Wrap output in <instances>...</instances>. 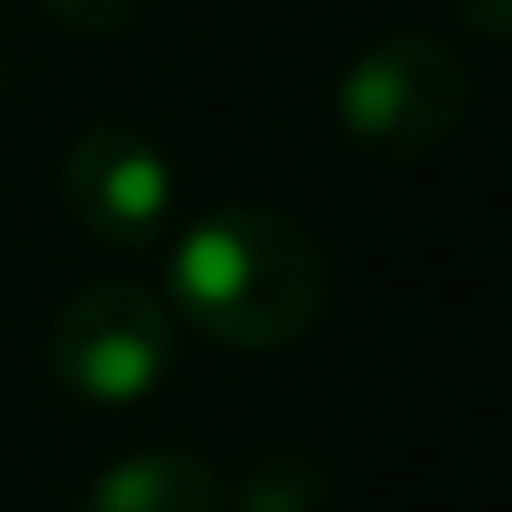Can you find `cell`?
<instances>
[{
  "label": "cell",
  "mask_w": 512,
  "mask_h": 512,
  "mask_svg": "<svg viewBox=\"0 0 512 512\" xmlns=\"http://www.w3.org/2000/svg\"><path fill=\"white\" fill-rule=\"evenodd\" d=\"M46 363L65 396L91 409H130L175 370V312L137 279H98L52 318Z\"/></svg>",
  "instance_id": "obj_3"
},
{
  "label": "cell",
  "mask_w": 512,
  "mask_h": 512,
  "mask_svg": "<svg viewBox=\"0 0 512 512\" xmlns=\"http://www.w3.org/2000/svg\"><path fill=\"white\" fill-rule=\"evenodd\" d=\"M331 260L325 240L286 208L227 201L182 227L169 253L175 318L221 350H286L325 318Z\"/></svg>",
  "instance_id": "obj_1"
},
{
  "label": "cell",
  "mask_w": 512,
  "mask_h": 512,
  "mask_svg": "<svg viewBox=\"0 0 512 512\" xmlns=\"http://www.w3.org/2000/svg\"><path fill=\"white\" fill-rule=\"evenodd\" d=\"M175 195H182V182H175L169 150L124 117L85 124L59 163L65 214L117 253H150L175 227Z\"/></svg>",
  "instance_id": "obj_4"
},
{
  "label": "cell",
  "mask_w": 512,
  "mask_h": 512,
  "mask_svg": "<svg viewBox=\"0 0 512 512\" xmlns=\"http://www.w3.org/2000/svg\"><path fill=\"white\" fill-rule=\"evenodd\" d=\"M227 512H331V474L305 448H266L227 493Z\"/></svg>",
  "instance_id": "obj_6"
},
{
  "label": "cell",
  "mask_w": 512,
  "mask_h": 512,
  "mask_svg": "<svg viewBox=\"0 0 512 512\" xmlns=\"http://www.w3.org/2000/svg\"><path fill=\"white\" fill-rule=\"evenodd\" d=\"M461 13L480 39H506V26H512V0H461Z\"/></svg>",
  "instance_id": "obj_8"
},
{
  "label": "cell",
  "mask_w": 512,
  "mask_h": 512,
  "mask_svg": "<svg viewBox=\"0 0 512 512\" xmlns=\"http://www.w3.org/2000/svg\"><path fill=\"white\" fill-rule=\"evenodd\" d=\"M85 512H227V487L188 448H137L91 480Z\"/></svg>",
  "instance_id": "obj_5"
},
{
  "label": "cell",
  "mask_w": 512,
  "mask_h": 512,
  "mask_svg": "<svg viewBox=\"0 0 512 512\" xmlns=\"http://www.w3.org/2000/svg\"><path fill=\"white\" fill-rule=\"evenodd\" d=\"M65 33H85V39H117L124 26H137L143 0H39Z\"/></svg>",
  "instance_id": "obj_7"
},
{
  "label": "cell",
  "mask_w": 512,
  "mask_h": 512,
  "mask_svg": "<svg viewBox=\"0 0 512 512\" xmlns=\"http://www.w3.org/2000/svg\"><path fill=\"white\" fill-rule=\"evenodd\" d=\"M338 130L370 163H428L467 124L474 78L441 33H389L363 46L338 78Z\"/></svg>",
  "instance_id": "obj_2"
},
{
  "label": "cell",
  "mask_w": 512,
  "mask_h": 512,
  "mask_svg": "<svg viewBox=\"0 0 512 512\" xmlns=\"http://www.w3.org/2000/svg\"><path fill=\"white\" fill-rule=\"evenodd\" d=\"M0 98H7V46H0Z\"/></svg>",
  "instance_id": "obj_9"
}]
</instances>
